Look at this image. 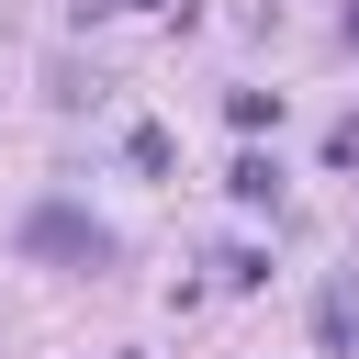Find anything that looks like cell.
<instances>
[{"label": "cell", "mask_w": 359, "mask_h": 359, "mask_svg": "<svg viewBox=\"0 0 359 359\" xmlns=\"http://www.w3.org/2000/svg\"><path fill=\"white\" fill-rule=\"evenodd\" d=\"M224 191H236L247 213H269V202H280V168H269V157H236V168H224Z\"/></svg>", "instance_id": "cell-3"}, {"label": "cell", "mask_w": 359, "mask_h": 359, "mask_svg": "<svg viewBox=\"0 0 359 359\" xmlns=\"http://www.w3.org/2000/svg\"><path fill=\"white\" fill-rule=\"evenodd\" d=\"M314 337H325V348H359V280H325V303H314Z\"/></svg>", "instance_id": "cell-2"}, {"label": "cell", "mask_w": 359, "mask_h": 359, "mask_svg": "<svg viewBox=\"0 0 359 359\" xmlns=\"http://www.w3.org/2000/svg\"><path fill=\"white\" fill-rule=\"evenodd\" d=\"M348 45H359V0H348Z\"/></svg>", "instance_id": "cell-7"}, {"label": "cell", "mask_w": 359, "mask_h": 359, "mask_svg": "<svg viewBox=\"0 0 359 359\" xmlns=\"http://www.w3.org/2000/svg\"><path fill=\"white\" fill-rule=\"evenodd\" d=\"M224 123H236V135H258V123H280V90H224Z\"/></svg>", "instance_id": "cell-4"}, {"label": "cell", "mask_w": 359, "mask_h": 359, "mask_svg": "<svg viewBox=\"0 0 359 359\" xmlns=\"http://www.w3.org/2000/svg\"><path fill=\"white\" fill-rule=\"evenodd\" d=\"M325 157H337V168H348V157H359V112H348V123H337V135H325Z\"/></svg>", "instance_id": "cell-5"}, {"label": "cell", "mask_w": 359, "mask_h": 359, "mask_svg": "<svg viewBox=\"0 0 359 359\" xmlns=\"http://www.w3.org/2000/svg\"><path fill=\"white\" fill-rule=\"evenodd\" d=\"M11 247H22V258H67V269H112V224H90L79 202H34V213L11 224Z\"/></svg>", "instance_id": "cell-1"}, {"label": "cell", "mask_w": 359, "mask_h": 359, "mask_svg": "<svg viewBox=\"0 0 359 359\" xmlns=\"http://www.w3.org/2000/svg\"><path fill=\"white\" fill-rule=\"evenodd\" d=\"M90 11H146V0H90Z\"/></svg>", "instance_id": "cell-6"}]
</instances>
